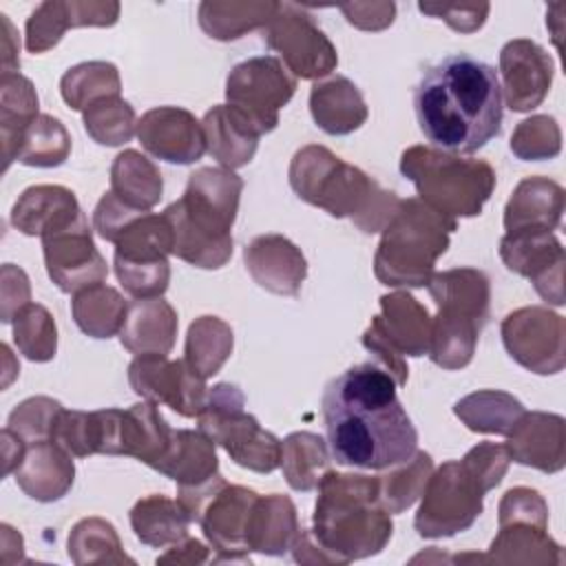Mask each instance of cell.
Instances as JSON below:
<instances>
[{"label":"cell","instance_id":"obj_1","mask_svg":"<svg viewBox=\"0 0 566 566\" xmlns=\"http://www.w3.org/2000/svg\"><path fill=\"white\" fill-rule=\"evenodd\" d=\"M396 380L363 363L332 378L321 409L332 460L352 469H389L416 453L418 431L396 394Z\"/></svg>","mask_w":566,"mask_h":566},{"label":"cell","instance_id":"obj_2","mask_svg":"<svg viewBox=\"0 0 566 566\" xmlns=\"http://www.w3.org/2000/svg\"><path fill=\"white\" fill-rule=\"evenodd\" d=\"M422 135L447 153H475L502 130V86L493 66L467 53L429 66L413 91Z\"/></svg>","mask_w":566,"mask_h":566},{"label":"cell","instance_id":"obj_3","mask_svg":"<svg viewBox=\"0 0 566 566\" xmlns=\"http://www.w3.org/2000/svg\"><path fill=\"white\" fill-rule=\"evenodd\" d=\"M243 179L223 166H203L188 177L184 195L161 214L172 230V254L190 265L217 270L232 256L230 228Z\"/></svg>","mask_w":566,"mask_h":566},{"label":"cell","instance_id":"obj_4","mask_svg":"<svg viewBox=\"0 0 566 566\" xmlns=\"http://www.w3.org/2000/svg\"><path fill=\"white\" fill-rule=\"evenodd\" d=\"M316 489L312 533L332 562L360 559L387 544L391 520L380 504L378 478L327 471Z\"/></svg>","mask_w":566,"mask_h":566},{"label":"cell","instance_id":"obj_5","mask_svg":"<svg viewBox=\"0 0 566 566\" xmlns=\"http://www.w3.org/2000/svg\"><path fill=\"white\" fill-rule=\"evenodd\" d=\"M290 186L298 199L332 217L354 219L363 232L382 230L402 201L325 146L296 150L290 164Z\"/></svg>","mask_w":566,"mask_h":566},{"label":"cell","instance_id":"obj_6","mask_svg":"<svg viewBox=\"0 0 566 566\" xmlns=\"http://www.w3.org/2000/svg\"><path fill=\"white\" fill-rule=\"evenodd\" d=\"M455 221L442 217L420 199L400 201L382 228L376 250V279L391 287H422L433 276V265L449 245Z\"/></svg>","mask_w":566,"mask_h":566},{"label":"cell","instance_id":"obj_7","mask_svg":"<svg viewBox=\"0 0 566 566\" xmlns=\"http://www.w3.org/2000/svg\"><path fill=\"white\" fill-rule=\"evenodd\" d=\"M427 287L438 305L429 356L442 369H460L471 363L489 318V279L482 270L455 268L433 274Z\"/></svg>","mask_w":566,"mask_h":566},{"label":"cell","instance_id":"obj_8","mask_svg":"<svg viewBox=\"0 0 566 566\" xmlns=\"http://www.w3.org/2000/svg\"><path fill=\"white\" fill-rule=\"evenodd\" d=\"M400 172L413 181L418 199L447 219L475 217L495 188V172L482 159L411 146L400 157Z\"/></svg>","mask_w":566,"mask_h":566},{"label":"cell","instance_id":"obj_9","mask_svg":"<svg viewBox=\"0 0 566 566\" xmlns=\"http://www.w3.org/2000/svg\"><path fill=\"white\" fill-rule=\"evenodd\" d=\"M197 420L199 431L214 444H221L237 464L256 473H270L281 464V440L243 411L239 387L230 382L214 385Z\"/></svg>","mask_w":566,"mask_h":566},{"label":"cell","instance_id":"obj_10","mask_svg":"<svg viewBox=\"0 0 566 566\" xmlns=\"http://www.w3.org/2000/svg\"><path fill=\"white\" fill-rule=\"evenodd\" d=\"M486 486L464 460H449L429 475L416 513L420 537H449L467 531L482 513Z\"/></svg>","mask_w":566,"mask_h":566},{"label":"cell","instance_id":"obj_11","mask_svg":"<svg viewBox=\"0 0 566 566\" xmlns=\"http://www.w3.org/2000/svg\"><path fill=\"white\" fill-rule=\"evenodd\" d=\"M296 88L285 66L274 55H259L237 64L226 80L228 104L239 111L259 135L270 133L279 124L283 108Z\"/></svg>","mask_w":566,"mask_h":566},{"label":"cell","instance_id":"obj_12","mask_svg":"<svg viewBox=\"0 0 566 566\" xmlns=\"http://www.w3.org/2000/svg\"><path fill=\"white\" fill-rule=\"evenodd\" d=\"M265 42L276 51L285 66L301 80H316L332 73L338 55L329 38L316 27L312 15L281 4L265 27Z\"/></svg>","mask_w":566,"mask_h":566},{"label":"cell","instance_id":"obj_13","mask_svg":"<svg viewBox=\"0 0 566 566\" xmlns=\"http://www.w3.org/2000/svg\"><path fill=\"white\" fill-rule=\"evenodd\" d=\"M128 382L137 396L164 402L184 418H197L206 405V380L186 363L166 354H142L128 367Z\"/></svg>","mask_w":566,"mask_h":566},{"label":"cell","instance_id":"obj_14","mask_svg":"<svg viewBox=\"0 0 566 566\" xmlns=\"http://www.w3.org/2000/svg\"><path fill=\"white\" fill-rule=\"evenodd\" d=\"M564 318L546 307H522L502 321V343L513 360L535 374L564 369Z\"/></svg>","mask_w":566,"mask_h":566},{"label":"cell","instance_id":"obj_15","mask_svg":"<svg viewBox=\"0 0 566 566\" xmlns=\"http://www.w3.org/2000/svg\"><path fill=\"white\" fill-rule=\"evenodd\" d=\"M500 256L511 272L531 279L546 303L564 305V248L553 232L511 230L500 241Z\"/></svg>","mask_w":566,"mask_h":566},{"label":"cell","instance_id":"obj_16","mask_svg":"<svg viewBox=\"0 0 566 566\" xmlns=\"http://www.w3.org/2000/svg\"><path fill=\"white\" fill-rule=\"evenodd\" d=\"M42 248L51 281L66 294L97 285L108 274L106 261L93 243L84 212L69 226L44 234Z\"/></svg>","mask_w":566,"mask_h":566},{"label":"cell","instance_id":"obj_17","mask_svg":"<svg viewBox=\"0 0 566 566\" xmlns=\"http://www.w3.org/2000/svg\"><path fill=\"white\" fill-rule=\"evenodd\" d=\"M139 144L168 164H192L206 153L201 122L186 108L157 106L137 122Z\"/></svg>","mask_w":566,"mask_h":566},{"label":"cell","instance_id":"obj_18","mask_svg":"<svg viewBox=\"0 0 566 566\" xmlns=\"http://www.w3.org/2000/svg\"><path fill=\"white\" fill-rule=\"evenodd\" d=\"M500 71L506 104L515 113L539 106L551 91L553 60L533 40L517 38L506 42L500 51Z\"/></svg>","mask_w":566,"mask_h":566},{"label":"cell","instance_id":"obj_19","mask_svg":"<svg viewBox=\"0 0 566 566\" xmlns=\"http://www.w3.org/2000/svg\"><path fill=\"white\" fill-rule=\"evenodd\" d=\"M504 447L511 460L544 473H557L566 464L564 418L557 413L524 411L513 424Z\"/></svg>","mask_w":566,"mask_h":566},{"label":"cell","instance_id":"obj_20","mask_svg":"<svg viewBox=\"0 0 566 566\" xmlns=\"http://www.w3.org/2000/svg\"><path fill=\"white\" fill-rule=\"evenodd\" d=\"M243 259L248 272L263 290L283 296H296L307 274L305 256L281 234L252 239L243 250Z\"/></svg>","mask_w":566,"mask_h":566},{"label":"cell","instance_id":"obj_21","mask_svg":"<svg viewBox=\"0 0 566 566\" xmlns=\"http://www.w3.org/2000/svg\"><path fill=\"white\" fill-rule=\"evenodd\" d=\"M256 497L254 491L226 482L201 509L197 522L201 524L203 535L217 551L228 553L226 559L230 562L245 559L239 553L248 551L245 528Z\"/></svg>","mask_w":566,"mask_h":566},{"label":"cell","instance_id":"obj_22","mask_svg":"<svg viewBox=\"0 0 566 566\" xmlns=\"http://www.w3.org/2000/svg\"><path fill=\"white\" fill-rule=\"evenodd\" d=\"M20 489L38 500L53 502L66 495L73 484L75 467L71 453L55 440H40L27 444L20 467L13 471Z\"/></svg>","mask_w":566,"mask_h":566},{"label":"cell","instance_id":"obj_23","mask_svg":"<svg viewBox=\"0 0 566 566\" xmlns=\"http://www.w3.org/2000/svg\"><path fill=\"white\" fill-rule=\"evenodd\" d=\"M82 214L75 195L64 186H31L13 203L11 223L29 237L55 232Z\"/></svg>","mask_w":566,"mask_h":566},{"label":"cell","instance_id":"obj_24","mask_svg":"<svg viewBox=\"0 0 566 566\" xmlns=\"http://www.w3.org/2000/svg\"><path fill=\"white\" fill-rule=\"evenodd\" d=\"M177 336V314L164 298H137L128 305L119 340L130 354H168Z\"/></svg>","mask_w":566,"mask_h":566},{"label":"cell","instance_id":"obj_25","mask_svg":"<svg viewBox=\"0 0 566 566\" xmlns=\"http://www.w3.org/2000/svg\"><path fill=\"white\" fill-rule=\"evenodd\" d=\"M564 212V188L546 177H526L513 190L504 208V228H539L553 232Z\"/></svg>","mask_w":566,"mask_h":566},{"label":"cell","instance_id":"obj_26","mask_svg":"<svg viewBox=\"0 0 566 566\" xmlns=\"http://www.w3.org/2000/svg\"><path fill=\"white\" fill-rule=\"evenodd\" d=\"M301 535L296 520V509L290 497L272 493L256 497L245 528L248 551H259L265 555H283L294 548Z\"/></svg>","mask_w":566,"mask_h":566},{"label":"cell","instance_id":"obj_27","mask_svg":"<svg viewBox=\"0 0 566 566\" xmlns=\"http://www.w3.org/2000/svg\"><path fill=\"white\" fill-rule=\"evenodd\" d=\"M201 126L206 135V150L223 168H241L254 157L261 135L230 104H219L210 108L203 115Z\"/></svg>","mask_w":566,"mask_h":566},{"label":"cell","instance_id":"obj_28","mask_svg":"<svg viewBox=\"0 0 566 566\" xmlns=\"http://www.w3.org/2000/svg\"><path fill=\"white\" fill-rule=\"evenodd\" d=\"M310 111L316 126L327 135H349L367 119V106L358 86L343 75L312 86Z\"/></svg>","mask_w":566,"mask_h":566},{"label":"cell","instance_id":"obj_29","mask_svg":"<svg viewBox=\"0 0 566 566\" xmlns=\"http://www.w3.org/2000/svg\"><path fill=\"white\" fill-rule=\"evenodd\" d=\"M382 314L376 316L387 340L402 356H424L431 345V316L407 292L380 296Z\"/></svg>","mask_w":566,"mask_h":566},{"label":"cell","instance_id":"obj_30","mask_svg":"<svg viewBox=\"0 0 566 566\" xmlns=\"http://www.w3.org/2000/svg\"><path fill=\"white\" fill-rule=\"evenodd\" d=\"M172 433L175 429L168 427L155 402H137L122 409L119 455H133L157 471L172 444Z\"/></svg>","mask_w":566,"mask_h":566},{"label":"cell","instance_id":"obj_31","mask_svg":"<svg viewBox=\"0 0 566 566\" xmlns=\"http://www.w3.org/2000/svg\"><path fill=\"white\" fill-rule=\"evenodd\" d=\"M217 467L214 442L203 431L177 429L157 471L172 478L177 489H195L210 482L219 473Z\"/></svg>","mask_w":566,"mask_h":566},{"label":"cell","instance_id":"obj_32","mask_svg":"<svg viewBox=\"0 0 566 566\" xmlns=\"http://www.w3.org/2000/svg\"><path fill=\"white\" fill-rule=\"evenodd\" d=\"M111 192L135 210L148 212L161 197V175L137 150H124L111 166Z\"/></svg>","mask_w":566,"mask_h":566},{"label":"cell","instance_id":"obj_33","mask_svg":"<svg viewBox=\"0 0 566 566\" xmlns=\"http://www.w3.org/2000/svg\"><path fill=\"white\" fill-rule=\"evenodd\" d=\"M279 2H201L199 27L214 40L228 42L245 31L268 27L279 13Z\"/></svg>","mask_w":566,"mask_h":566},{"label":"cell","instance_id":"obj_34","mask_svg":"<svg viewBox=\"0 0 566 566\" xmlns=\"http://www.w3.org/2000/svg\"><path fill=\"white\" fill-rule=\"evenodd\" d=\"M2 106H0V124H2V155L4 170L15 159L18 144L29 128V124L38 117V95L33 84L20 73H2L0 80Z\"/></svg>","mask_w":566,"mask_h":566},{"label":"cell","instance_id":"obj_35","mask_svg":"<svg viewBox=\"0 0 566 566\" xmlns=\"http://www.w3.org/2000/svg\"><path fill=\"white\" fill-rule=\"evenodd\" d=\"M126 301L122 294L104 283L75 292L71 312L77 327L93 338H111L119 334L126 318Z\"/></svg>","mask_w":566,"mask_h":566},{"label":"cell","instance_id":"obj_36","mask_svg":"<svg viewBox=\"0 0 566 566\" xmlns=\"http://www.w3.org/2000/svg\"><path fill=\"white\" fill-rule=\"evenodd\" d=\"M190 517L177 500L164 495H148L139 500L130 511V524L137 535L148 546L177 544L188 533Z\"/></svg>","mask_w":566,"mask_h":566},{"label":"cell","instance_id":"obj_37","mask_svg":"<svg viewBox=\"0 0 566 566\" xmlns=\"http://www.w3.org/2000/svg\"><path fill=\"white\" fill-rule=\"evenodd\" d=\"M526 409L517 398L504 391H475L464 396L462 400L455 402L453 413L471 429L478 433H500L509 436L513 424L520 420V416Z\"/></svg>","mask_w":566,"mask_h":566},{"label":"cell","instance_id":"obj_38","mask_svg":"<svg viewBox=\"0 0 566 566\" xmlns=\"http://www.w3.org/2000/svg\"><path fill=\"white\" fill-rule=\"evenodd\" d=\"M327 467L329 453L321 436L310 431H296L281 442V469L292 489H316L327 473Z\"/></svg>","mask_w":566,"mask_h":566},{"label":"cell","instance_id":"obj_39","mask_svg":"<svg viewBox=\"0 0 566 566\" xmlns=\"http://www.w3.org/2000/svg\"><path fill=\"white\" fill-rule=\"evenodd\" d=\"M232 354V329L217 316H201L188 327L186 363L206 380L214 376Z\"/></svg>","mask_w":566,"mask_h":566},{"label":"cell","instance_id":"obj_40","mask_svg":"<svg viewBox=\"0 0 566 566\" xmlns=\"http://www.w3.org/2000/svg\"><path fill=\"white\" fill-rule=\"evenodd\" d=\"M71 153V137L60 119L51 115H38L24 130L15 159L24 166L53 168L66 161Z\"/></svg>","mask_w":566,"mask_h":566},{"label":"cell","instance_id":"obj_41","mask_svg":"<svg viewBox=\"0 0 566 566\" xmlns=\"http://www.w3.org/2000/svg\"><path fill=\"white\" fill-rule=\"evenodd\" d=\"M60 91L73 111H84L88 104L119 95L122 82L115 64L111 62H82L62 75Z\"/></svg>","mask_w":566,"mask_h":566},{"label":"cell","instance_id":"obj_42","mask_svg":"<svg viewBox=\"0 0 566 566\" xmlns=\"http://www.w3.org/2000/svg\"><path fill=\"white\" fill-rule=\"evenodd\" d=\"M84 128L102 146H122L137 133L135 111L119 95L102 97L84 108Z\"/></svg>","mask_w":566,"mask_h":566},{"label":"cell","instance_id":"obj_43","mask_svg":"<svg viewBox=\"0 0 566 566\" xmlns=\"http://www.w3.org/2000/svg\"><path fill=\"white\" fill-rule=\"evenodd\" d=\"M398 467L400 469L391 471L389 475L378 478L380 504L387 513H400L416 502V497L422 493L431 475L433 462L429 453L416 451L409 460H405Z\"/></svg>","mask_w":566,"mask_h":566},{"label":"cell","instance_id":"obj_44","mask_svg":"<svg viewBox=\"0 0 566 566\" xmlns=\"http://www.w3.org/2000/svg\"><path fill=\"white\" fill-rule=\"evenodd\" d=\"M13 340L29 360H35V363L51 360L57 349V332H55V321L46 312V307L27 303L15 314Z\"/></svg>","mask_w":566,"mask_h":566},{"label":"cell","instance_id":"obj_45","mask_svg":"<svg viewBox=\"0 0 566 566\" xmlns=\"http://www.w3.org/2000/svg\"><path fill=\"white\" fill-rule=\"evenodd\" d=\"M511 150L524 161L553 159L562 150V133L553 117L533 115L517 124L511 137Z\"/></svg>","mask_w":566,"mask_h":566},{"label":"cell","instance_id":"obj_46","mask_svg":"<svg viewBox=\"0 0 566 566\" xmlns=\"http://www.w3.org/2000/svg\"><path fill=\"white\" fill-rule=\"evenodd\" d=\"M53 440L71 455L86 458L102 451V416L99 411L62 409L53 429Z\"/></svg>","mask_w":566,"mask_h":566},{"label":"cell","instance_id":"obj_47","mask_svg":"<svg viewBox=\"0 0 566 566\" xmlns=\"http://www.w3.org/2000/svg\"><path fill=\"white\" fill-rule=\"evenodd\" d=\"M93 551H99L102 559H106V562H111V559L133 562L130 557L119 553V539H117L115 528L99 517H88V520L77 522L69 535V555L73 557V562H77V564L91 562Z\"/></svg>","mask_w":566,"mask_h":566},{"label":"cell","instance_id":"obj_48","mask_svg":"<svg viewBox=\"0 0 566 566\" xmlns=\"http://www.w3.org/2000/svg\"><path fill=\"white\" fill-rule=\"evenodd\" d=\"M60 411H62V405L57 400H51L46 396L29 398L11 411L7 427L13 433H18L27 444H33L40 440H53V429Z\"/></svg>","mask_w":566,"mask_h":566},{"label":"cell","instance_id":"obj_49","mask_svg":"<svg viewBox=\"0 0 566 566\" xmlns=\"http://www.w3.org/2000/svg\"><path fill=\"white\" fill-rule=\"evenodd\" d=\"M71 27L69 2L46 0L27 20V49L31 53H44L55 46Z\"/></svg>","mask_w":566,"mask_h":566},{"label":"cell","instance_id":"obj_50","mask_svg":"<svg viewBox=\"0 0 566 566\" xmlns=\"http://www.w3.org/2000/svg\"><path fill=\"white\" fill-rule=\"evenodd\" d=\"M548 509L544 497L526 486H517L504 493L500 502V524L504 522H535L546 524Z\"/></svg>","mask_w":566,"mask_h":566},{"label":"cell","instance_id":"obj_51","mask_svg":"<svg viewBox=\"0 0 566 566\" xmlns=\"http://www.w3.org/2000/svg\"><path fill=\"white\" fill-rule=\"evenodd\" d=\"M144 210H135L130 206H126L122 199H117L111 190L104 192V197L97 201L95 212H93V228L97 230V234L104 241L115 243V239L119 237V232L135 221L137 217H142Z\"/></svg>","mask_w":566,"mask_h":566},{"label":"cell","instance_id":"obj_52","mask_svg":"<svg viewBox=\"0 0 566 566\" xmlns=\"http://www.w3.org/2000/svg\"><path fill=\"white\" fill-rule=\"evenodd\" d=\"M418 9L427 15L444 20L451 29H455L460 33H473L484 24L491 7H489V2H478V4H429V2H420Z\"/></svg>","mask_w":566,"mask_h":566},{"label":"cell","instance_id":"obj_53","mask_svg":"<svg viewBox=\"0 0 566 566\" xmlns=\"http://www.w3.org/2000/svg\"><path fill=\"white\" fill-rule=\"evenodd\" d=\"M363 345L378 356V360L385 365V371H389V376L396 380L398 387H402L407 382L409 369L407 363L402 358V354L387 340V336L382 334L376 316L371 318V325L367 327V332L363 334Z\"/></svg>","mask_w":566,"mask_h":566},{"label":"cell","instance_id":"obj_54","mask_svg":"<svg viewBox=\"0 0 566 566\" xmlns=\"http://www.w3.org/2000/svg\"><path fill=\"white\" fill-rule=\"evenodd\" d=\"M347 22L365 29V31H380L394 22L396 4L394 2H349L340 4Z\"/></svg>","mask_w":566,"mask_h":566},{"label":"cell","instance_id":"obj_55","mask_svg":"<svg viewBox=\"0 0 566 566\" xmlns=\"http://www.w3.org/2000/svg\"><path fill=\"white\" fill-rule=\"evenodd\" d=\"M73 27H113L119 18V2H69Z\"/></svg>","mask_w":566,"mask_h":566}]
</instances>
